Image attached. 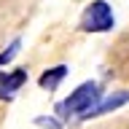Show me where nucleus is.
<instances>
[{
    "instance_id": "20e7f679",
    "label": "nucleus",
    "mask_w": 129,
    "mask_h": 129,
    "mask_svg": "<svg viewBox=\"0 0 129 129\" xmlns=\"http://www.w3.org/2000/svg\"><path fill=\"white\" fill-rule=\"evenodd\" d=\"M124 102H129V91H113L110 97H105V100H100V102L91 108V110L83 116L81 121H86V118H97V116H105V113H110L116 110V108H121Z\"/></svg>"
},
{
    "instance_id": "7ed1b4c3",
    "label": "nucleus",
    "mask_w": 129,
    "mask_h": 129,
    "mask_svg": "<svg viewBox=\"0 0 129 129\" xmlns=\"http://www.w3.org/2000/svg\"><path fill=\"white\" fill-rule=\"evenodd\" d=\"M27 83V70L24 67H14V70H0V100L8 102V100H14L16 91Z\"/></svg>"
},
{
    "instance_id": "f257e3e1",
    "label": "nucleus",
    "mask_w": 129,
    "mask_h": 129,
    "mask_svg": "<svg viewBox=\"0 0 129 129\" xmlns=\"http://www.w3.org/2000/svg\"><path fill=\"white\" fill-rule=\"evenodd\" d=\"M100 91H102V89L97 86L94 81H86V83L75 86L73 94H67L62 102L54 105V116L62 121V124H67V121H73V118H83V116L100 102Z\"/></svg>"
},
{
    "instance_id": "f03ea898",
    "label": "nucleus",
    "mask_w": 129,
    "mask_h": 129,
    "mask_svg": "<svg viewBox=\"0 0 129 129\" xmlns=\"http://www.w3.org/2000/svg\"><path fill=\"white\" fill-rule=\"evenodd\" d=\"M113 27V8L105 0H94L81 14V30L83 32H108Z\"/></svg>"
},
{
    "instance_id": "0eeeda50",
    "label": "nucleus",
    "mask_w": 129,
    "mask_h": 129,
    "mask_svg": "<svg viewBox=\"0 0 129 129\" xmlns=\"http://www.w3.org/2000/svg\"><path fill=\"white\" fill-rule=\"evenodd\" d=\"M35 124H38V126H43V129H62V126H64L56 116H38V118H35Z\"/></svg>"
},
{
    "instance_id": "39448f33",
    "label": "nucleus",
    "mask_w": 129,
    "mask_h": 129,
    "mask_svg": "<svg viewBox=\"0 0 129 129\" xmlns=\"http://www.w3.org/2000/svg\"><path fill=\"white\" fill-rule=\"evenodd\" d=\"M64 78H67V64H54V67H48V70L40 73L38 86L46 89V91H56V89L62 86Z\"/></svg>"
},
{
    "instance_id": "423d86ee",
    "label": "nucleus",
    "mask_w": 129,
    "mask_h": 129,
    "mask_svg": "<svg viewBox=\"0 0 129 129\" xmlns=\"http://www.w3.org/2000/svg\"><path fill=\"white\" fill-rule=\"evenodd\" d=\"M19 48H22V40H19V38L8 43V48L3 51V54H0V70H3V64H8V62H11V59H14L16 54H19Z\"/></svg>"
}]
</instances>
